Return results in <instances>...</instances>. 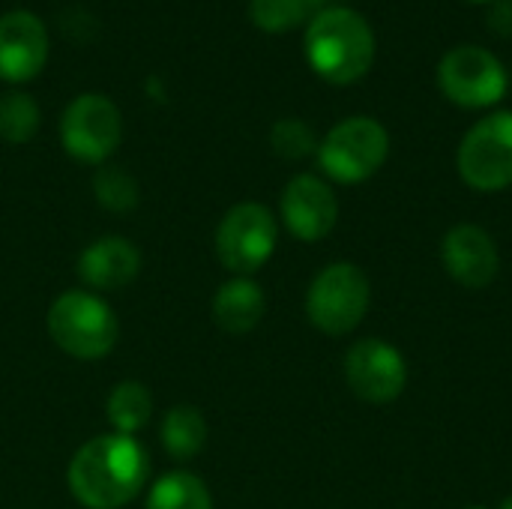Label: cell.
Wrapping results in <instances>:
<instances>
[{
	"mask_svg": "<svg viewBox=\"0 0 512 509\" xmlns=\"http://www.w3.org/2000/svg\"><path fill=\"white\" fill-rule=\"evenodd\" d=\"M264 312H267V297L261 285L249 276H234L213 297V321L231 336L252 333L261 324Z\"/></svg>",
	"mask_w": 512,
	"mask_h": 509,
	"instance_id": "obj_15",
	"label": "cell"
},
{
	"mask_svg": "<svg viewBox=\"0 0 512 509\" xmlns=\"http://www.w3.org/2000/svg\"><path fill=\"white\" fill-rule=\"evenodd\" d=\"M465 509H486V507H480V504H474V507H465Z\"/></svg>",
	"mask_w": 512,
	"mask_h": 509,
	"instance_id": "obj_26",
	"label": "cell"
},
{
	"mask_svg": "<svg viewBox=\"0 0 512 509\" xmlns=\"http://www.w3.org/2000/svg\"><path fill=\"white\" fill-rule=\"evenodd\" d=\"M372 306L369 276L351 261L327 264L306 291V318L324 336L354 333Z\"/></svg>",
	"mask_w": 512,
	"mask_h": 509,
	"instance_id": "obj_4",
	"label": "cell"
},
{
	"mask_svg": "<svg viewBox=\"0 0 512 509\" xmlns=\"http://www.w3.org/2000/svg\"><path fill=\"white\" fill-rule=\"evenodd\" d=\"M345 381L351 393L369 405H390L408 387L405 354L387 339H357L345 354Z\"/></svg>",
	"mask_w": 512,
	"mask_h": 509,
	"instance_id": "obj_10",
	"label": "cell"
},
{
	"mask_svg": "<svg viewBox=\"0 0 512 509\" xmlns=\"http://www.w3.org/2000/svg\"><path fill=\"white\" fill-rule=\"evenodd\" d=\"M48 333L75 360H99L114 351L120 327L111 306L90 291H66L48 312Z\"/></svg>",
	"mask_w": 512,
	"mask_h": 509,
	"instance_id": "obj_5",
	"label": "cell"
},
{
	"mask_svg": "<svg viewBox=\"0 0 512 509\" xmlns=\"http://www.w3.org/2000/svg\"><path fill=\"white\" fill-rule=\"evenodd\" d=\"M471 3H495V0H471Z\"/></svg>",
	"mask_w": 512,
	"mask_h": 509,
	"instance_id": "obj_25",
	"label": "cell"
},
{
	"mask_svg": "<svg viewBox=\"0 0 512 509\" xmlns=\"http://www.w3.org/2000/svg\"><path fill=\"white\" fill-rule=\"evenodd\" d=\"M105 411H108V423L114 426L117 435H132L135 438V432H141L147 426L150 414H153V396H150V390L144 384L123 381V384H117L111 390Z\"/></svg>",
	"mask_w": 512,
	"mask_h": 509,
	"instance_id": "obj_18",
	"label": "cell"
},
{
	"mask_svg": "<svg viewBox=\"0 0 512 509\" xmlns=\"http://www.w3.org/2000/svg\"><path fill=\"white\" fill-rule=\"evenodd\" d=\"M489 27L498 36H512V0H495L489 12Z\"/></svg>",
	"mask_w": 512,
	"mask_h": 509,
	"instance_id": "obj_23",
	"label": "cell"
},
{
	"mask_svg": "<svg viewBox=\"0 0 512 509\" xmlns=\"http://www.w3.org/2000/svg\"><path fill=\"white\" fill-rule=\"evenodd\" d=\"M39 105L24 90L0 96V138L9 144H27L39 132Z\"/></svg>",
	"mask_w": 512,
	"mask_h": 509,
	"instance_id": "obj_20",
	"label": "cell"
},
{
	"mask_svg": "<svg viewBox=\"0 0 512 509\" xmlns=\"http://www.w3.org/2000/svg\"><path fill=\"white\" fill-rule=\"evenodd\" d=\"M303 54L318 78L333 87H348L372 72L378 39L357 9L324 6L306 24Z\"/></svg>",
	"mask_w": 512,
	"mask_h": 509,
	"instance_id": "obj_2",
	"label": "cell"
},
{
	"mask_svg": "<svg viewBox=\"0 0 512 509\" xmlns=\"http://www.w3.org/2000/svg\"><path fill=\"white\" fill-rule=\"evenodd\" d=\"M441 264L453 282L468 291H483L498 279L501 252L495 237L474 222L453 225L441 240Z\"/></svg>",
	"mask_w": 512,
	"mask_h": 509,
	"instance_id": "obj_12",
	"label": "cell"
},
{
	"mask_svg": "<svg viewBox=\"0 0 512 509\" xmlns=\"http://www.w3.org/2000/svg\"><path fill=\"white\" fill-rule=\"evenodd\" d=\"M147 509H213V495L201 477L189 471H171L153 483Z\"/></svg>",
	"mask_w": 512,
	"mask_h": 509,
	"instance_id": "obj_17",
	"label": "cell"
},
{
	"mask_svg": "<svg viewBox=\"0 0 512 509\" xmlns=\"http://www.w3.org/2000/svg\"><path fill=\"white\" fill-rule=\"evenodd\" d=\"M279 213H282L285 228L297 240L318 243L339 222V198H336L333 186L324 177H318V174H297L282 189Z\"/></svg>",
	"mask_w": 512,
	"mask_h": 509,
	"instance_id": "obj_11",
	"label": "cell"
},
{
	"mask_svg": "<svg viewBox=\"0 0 512 509\" xmlns=\"http://www.w3.org/2000/svg\"><path fill=\"white\" fill-rule=\"evenodd\" d=\"M498 509H512V495H510V498H504V504H501Z\"/></svg>",
	"mask_w": 512,
	"mask_h": 509,
	"instance_id": "obj_24",
	"label": "cell"
},
{
	"mask_svg": "<svg viewBox=\"0 0 512 509\" xmlns=\"http://www.w3.org/2000/svg\"><path fill=\"white\" fill-rule=\"evenodd\" d=\"M93 195L105 210L126 213L138 204V183L123 168H99L93 177Z\"/></svg>",
	"mask_w": 512,
	"mask_h": 509,
	"instance_id": "obj_22",
	"label": "cell"
},
{
	"mask_svg": "<svg viewBox=\"0 0 512 509\" xmlns=\"http://www.w3.org/2000/svg\"><path fill=\"white\" fill-rule=\"evenodd\" d=\"M123 138L120 108L102 93L75 96L60 117V141L63 150L87 165L105 162Z\"/></svg>",
	"mask_w": 512,
	"mask_h": 509,
	"instance_id": "obj_9",
	"label": "cell"
},
{
	"mask_svg": "<svg viewBox=\"0 0 512 509\" xmlns=\"http://www.w3.org/2000/svg\"><path fill=\"white\" fill-rule=\"evenodd\" d=\"M207 444V423L198 408L192 405H177L165 414L162 420V447L177 459L186 462L198 456Z\"/></svg>",
	"mask_w": 512,
	"mask_h": 509,
	"instance_id": "obj_16",
	"label": "cell"
},
{
	"mask_svg": "<svg viewBox=\"0 0 512 509\" xmlns=\"http://www.w3.org/2000/svg\"><path fill=\"white\" fill-rule=\"evenodd\" d=\"M318 135L315 129L306 123V120H297V117H282L273 123L270 129V147L288 159V162H300V159H309L318 153Z\"/></svg>",
	"mask_w": 512,
	"mask_h": 509,
	"instance_id": "obj_21",
	"label": "cell"
},
{
	"mask_svg": "<svg viewBox=\"0 0 512 509\" xmlns=\"http://www.w3.org/2000/svg\"><path fill=\"white\" fill-rule=\"evenodd\" d=\"M435 81L444 99L465 111L495 108L507 90L510 75L498 54L483 45H456L450 48L435 69Z\"/></svg>",
	"mask_w": 512,
	"mask_h": 509,
	"instance_id": "obj_6",
	"label": "cell"
},
{
	"mask_svg": "<svg viewBox=\"0 0 512 509\" xmlns=\"http://www.w3.org/2000/svg\"><path fill=\"white\" fill-rule=\"evenodd\" d=\"M327 0H249V18L264 33H288L324 9Z\"/></svg>",
	"mask_w": 512,
	"mask_h": 509,
	"instance_id": "obj_19",
	"label": "cell"
},
{
	"mask_svg": "<svg viewBox=\"0 0 512 509\" xmlns=\"http://www.w3.org/2000/svg\"><path fill=\"white\" fill-rule=\"evenodd\" d=\"M141 270V252L126 237H102L78 258V276L96 291H117Z\"/></svg>",
	"mask_w": 512,
	"mask_h": 509,
	"instance_id": "obj_14",
	"label": "cell"
},
{
	"mask_svg": "<svg viewBox=\"0 0 512 509\" xmlns=\"http://www.w3.org/2000/svg\"><path fill=\"white\" fill-rule=\"evenodd\" d=\"M48 63V30L27 12L12 9L0 15V78L9 84H24L36 78Z\"/></svg>",
	"mask_w": 512,
	"mask_h": 509,
	"instance_id": "obj_13",
	"label": "cell"
},
{
	"mask_svg": "<svg viewBox=\"0 0 512 509\" xmlns=\"http://www.w3.org/2000/svg\"><path fill=\"white\" fill-rule=\"evenodd\" d=\"M150 465L144 447L132 435H99L87 441L69 462L66 480L75 501L87 509H120L132 504Z\"/></svg>",
	"mask_w": 512,
	"mask_h": 509,
	"instance_id": "obj_1",
	"label": "cell"
},
{
	"mask_svg": "<svg viewBox=\"0 0 512 509\" xmlns=\"http://www.w3.org/2000/svg\"><path fill=\"white\" fill-rule=\"evenodd\" d=\"M456 171L474 192L512 186V111H489L459 141Z\"/></svg>",
	"mask_w": 512,
	"mask_h": 509,
	"instance_id": "obj_7",
	"label": "cell"
},
{
	"mask_svg": "<svg viewBox=\"0 0 512 509\" xmlns=\"http://www.w3.org/2000/svg\"><path fill=\"white\" fill-rule=\"evenodd\" d=\"M279 243V225L270 207L258 201L234 204L216 228V258L237 276L258 273Z\"/></svg>",
	"mask_w": 512,
	"mask_h": 509,
	"instance_id": "obj_8",
	"label": "cell"
},
{
	"mask_svg": "<svg viewBox=\"0 0 512 509\" xmlns=\"http://www.w3.org/2000/svg\"><path fill=\"white\" fill-rule=\"evenodd\" d=\"M315 156L327 180L357 186L384 168L390 156V132L375 117H345L324 135Z\"/></svg>",
	"mask_w": 512,
	"mask_h": 509,
	"instance_id": "obj_3",
	"label": "cell"
}]
</instances>
